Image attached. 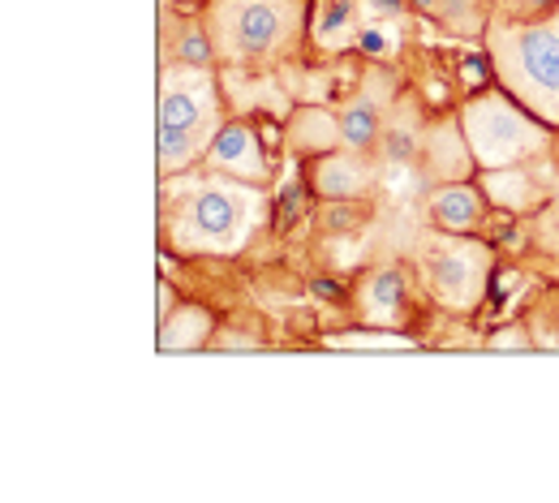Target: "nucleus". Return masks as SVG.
Listing matches in <instances>:
<instances>
[{
  "label": "nucleus",
  "instance_id": "7",
  "mask_svg": "<svg viewBox=\"0 0 559 503\" xmlns=\"http://www.w3.org/2000/svg\"><path fill=\"white\" fill-rule=\"evenodd\" d=\"M207 164H211V172L237 177V181H250V185H263V181L272 177L267 151H263L259 134H254L246 121L219 125V134H215L207 146Z\"/></svg>",
  "mask_w": 559,
  "mask_h": 503
},
{
  "label": "nucleus",
  "instance_id": "5",
  "mask_svg": "<svg viewBox=\"0 0 559 503\" xmlns=\"http://www.w3.org/2000/svg\"><path fill=\"white\" fill-rule=\"evenodd\" d=\"M465 143L474 151L478 168H516L530 155L547 146V130L534 112H525L508 91L503 95H478L461 112Z\"/></svg>",
  "mask_w": 559,
  "mask_h": 503
},
{
  "label": "nucleus",
  "instance_id": "13",
  "mask_svg": "<svg viewBox=\"0 0 559 503\" xmlns=\"http://www.w3.org/2000/svg\"><path fill=\"white\" fill-rule=\"evenodd\" d=\"M288 146H293V151H306V155H328L332 146H345L341 121L328 117V112H319V108H301V112L293 117Z\"/></svg>",
  "mask_w": 559,
  "mask_h": 503
},
{
  "label": "nucleus",
  "instance_id": "11",
  "mask_svg": "<svg viewBox=\"0 0 559 503\" xmlns=\"http://www.w3.org/2000/svg\"><path fill=\"white\" fill-rule=\"evenodd\" d=\"M430 212L448 232H469L483 219V194L469 181H443L430 194Z\"/></svg>",
  "mask_w": 559,
  "mask_h": 503
},
{
  "label": "nucleus",
  "instance_id": "23",
  "mask_svg": "<svg viewBox=\"0 0 559 503\" xmlns=\"http://www.w3.org/2000/svg\"><path fill=\"white\" fill-rule=\"evenodd\" d=\"M414 4H418V9H426V13H430V9H439V0H414Z\"/></svg>",
  "mask_w": 559,
  "mask_h": 503
},
{
  "label": "nucleus",
  "instance_id": "12",
  "mask_svg": "<svg viewBox=\"0 0 559 503\" xmlns=\"http://www.w3.org/2000/svg\"><path fill=\"white\" fill-rule=\"evenodd\" d=\"M341 139H345V151H361V155L383 139V104H379V95L361 91V99H353L349 108L341 112Z\"/></svg>",
  "mask_w": 559,
  "mask_h": 503
},
{
  "label": "nucleus",
  "instance_id": "8",
  "mask_svg": "<svg viewBox=\"0 0 559 503\" xmlns=\"http://www.w3.org/2000/svg\"><path fill=\"white\" fill-rule=\"evenodd\" d=\"M374 181V164L361 159V151H345V155H323L314 164V190L328 203H353L357 194H366Z\"/></svg>",
  "mask_w": 559,
  "mask_h": 503
},
{
  "label": "nucleus",
  "instance_id": "19",
  "mask_svg": "<svg viewBox=\"0 0 559 503\" xmlns=\"http://www.w3.org/2000/svg\"><path fill=\"white\" fill-rule=\"evenodd\" d=\"M211 57H215V44H211L207 31H203V26H186V31H181L177 61H181V65H211Z\"/></svg>",
  "mask_w": 559,
  "mask_h": 503
},
{
  "label": "nucleus",
  "instance_id": "2",
  "mask_svg": "<svg viewBox=\"0 0 559 503\" xmlns=\"http://www.w3.org/2000/svg\"><path fill=\"white\" fill-rule=\"evenodd\" d=\"M219 134L215 82L207 65H164L159 77V172L164 181L207 155Z\"/></svg>",
  "mask_w": 559,
  "mask_h": 503
},
{
  "label": "nucleus",
  "instance_id": "1",
  "mask_svg": "<svg viewBox=\"0 0 559 503\" xmlns=\"http://www.w3.org/2000/svg\"><path fill=\"white\" fill-rule=\"evenodd\" d=\"M487 65L525 112L559 125V9L525 26L490 22Z\"/></svg>",
  "mask_w": 559,
  "mask_h": 503
},
{
  "label": "nucleus",
  "instance_id": "16",
  "mask_svg": "<svg viewBox=\"0 0 559 503\" xmlns=\"http://www.w3.org/2000/svg\"><path fill=\"white\" fill-rule=\"evenodd\" d=\"M418 146H421V130H418V121H414V112H401L392 125H383V155H388L392 164L414 159Z\"/></svg>",
  "mask_w": 559,
  "mask_h": 503
},
{
  "label": "nucleus",
  "instance_id": "6",
  "mask_svg": "<svg viewBox=\"0 0 559 503\" xmlns=\"http://www.w3.org/2000/svg\"><path fill=\"white\" fill-rule=\"evenodd\" d=\"M418 267L426 288L448 306V310H474L487 288L490 250L469 241L465 232L456 237H426L418 245Z\"/></svg>",
  "mask_w": 559,
  "mask_h": 503
},
{
  "label": "nucleus",
  "instance_id": "20",
  "mask_svg": "<svg viewBox=\"0 0 559 503\" xmlns=\"http://www.w3.org/2000/svg\"><path fill=\"white\" fill-rule=\"evenodd\" d=\"M435 13H439V22H443V26H452V31H465V26H461V17L469 22V31L483 22L478 0H439V9H435Z\"/></svg>",
  "mask_w": 559,
  "mask_h": 503
},
{
  "label": "nucleus",
  "instance_id": "3",
  "mask_svg": "<svg viewBox=\"0 0 559 503\" xmlns=\"http://www.w3.org/2000/svg\"><path fill=\"white\" fill-rule=\"evenodd\" d=\"M259 216V194L237 185V177H207L199 181L181 212L173 216V241L194 254H228L237 250Z\"/></svg>",
  "mask_w": 559,
  "mask_h": 503
},
{
  "label": "nucleus",
  "instance_id": "14",
  "mask_svg": "<svg viewBox=\"0 0 559 503\" xmlns=\"http://www.w3.org/2000/svg\"><path fill=\"white\" fill-rule=\"evenodd\" d=\"M211 336V314L203 306H181L159 323V349L177 354V349H199Z\"/></svg>",
  "mask_w": 559,
  "mask_h": 503
},
{
  "label": "nucleus",
  "instance_id": "9",
  "mask_svg": "<svg viewBox=\"0 0 559 503\" xmlns=\"http://www.w3.org/2000/svg\"><path fill=\"white\" fill-rule=\"evenodd\" d=\"M421 159L426 172H435L439 181H465V172L474 168V151L465 143L461 125H439L421 139Z\"/></svg>",
  "mask_w": 559,
  "mask_h": 503
},
{
  "label": "nucleus",
  "instance_id": "17",
  "mask_svg": "<svg viewBox=\"0 0 559 503\" xmlns=\"http://www.w3.org/2000/svg\"><path fill=\"white\" fill-rule=\"evenodd\" d=\"M487 190L495 194V203H503V207H530V199H534V190H530L521 168H490Z\"/></svg>",
  "mask_w": 559,
  "mask_h": 503
},
{
  "label": "nucleus",
  "instance_id": "18",
  "mask_svg": "<svg viewBox=\"0 0 559 503\" xmlns=\"http://www.w3.org/2000/svg\"><path fill=\"white\" fill-rule=\"evenodd\" d=\"M396 44H401V35H396L392 22H366L361 35H357V48H361L366 57H374V61H379V57H392Z\"/></svg>",
  "mask_w": 559,
  "mask_h": 503
},
{
  "label": "nucleus",
  "instance_id": "22",
  "mask_svg": "<svg viewBox=\"0 0 559 503\" xmlns=\"http://www.w3.org/2000/svg\"><path fill=\"white\" fill-rule=\"evenodd\" d=\"M547 232H559V203H556V212H551V219H547Z\"/></svg>",
  "mask_w": 559,
  "mask_h": 503
},
{
  "label": "nucleus",
  "instance_id": "21",
  "mask_svg": "<svg viewBox=\"0 0 559 503\" xmlns=\"http://www.w3.org/2000/svg\"><path fill=\"white\" fill-rule=\"evenodd\" d=\"M366 9H374V13H383V17H401L405 13V0H361Z\"/></svg>",
  "mask_w": 559,
  "mask_h": 503
},
{
  "label": "nucleus",
  "instance_id": "15",
  "mask_svg": "<svg viewBox=\"0 0 559 503\" xmlns=\"http://www.w3.org/2000/svg\"><path fill=\"white\" fill-rule=\"evenodd\" d=\"M401 301H405V276H401V267H379L366 280V288H361V306H366L370 319H392L401 310Z\"/></svg>",
  "mask_w": 559,
  "mask_h": 503
},
{
  "label": "nucleus",
  "instance_id": "4",
  "mask_svg": "<svg viewBox=\"0 0 559 503\" xmlns=\"http://www.w3.org/2000/svg\"><path fill=\"white\" fill-rule=\"evenodd\" d=\"M301 26L297 0H215L207 35L233 65H259L280 57Z\"/></svg>",
  "mask_w": 559,
  "mask_h": 503
},
{
  "label": "nucleus",
  "instance_id": "10",
  "mask_svg": "<svg viewBox=\"0 0 559 503\" xmlns=\"http://www.w3.org/2000/svg\"><path fill=\"white\" fill-rule=\"evenodd\" d=\"M361 0H319V9H314V26H310V35H314V44L319 48H328V52H345L357 44V35H361Z\"/></svg>",
  "mask_w": 559,
  "mask_h": 503
}]
</instances>
